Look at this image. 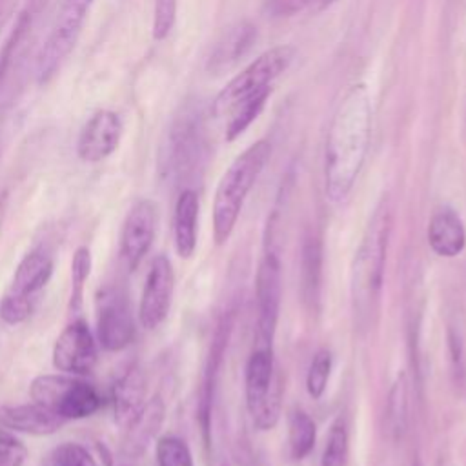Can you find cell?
Listing matches in <instances>:
<instances>
[{
    "mask_svg": "<svg viewBox=\"0 0 466 466\" xmlns=\"http://www.w3.org/2000/svg\"><path fill=\"white\" fill-rule=\"evenodd\" d=\"M197 231H198V195L186 187L180 191L175 204L173 217V235L175 249L178 257L191 258L197 249Z\"/></svg>",
    "mask_w": 466,
    "mask_h": 466,
    "instance_id": "ffe728a7",
    "label": "cell"
},
{
    "mask_svg": "<svg viewBox=\"0 0 466 466\" xmlns=\"http://www.w3.org/2000/svg\"><path fill=\"white\" fill-rule=\"evenodd\" d=\"M246 406L255 428L273 430L280 417L282 386L273 359V346L255 344L244 373Z\"/></svg>",
    "mask_w": 466,
    "mask_h": 466,
    "instance_id": "8992f818",
    "label": "cell"
},
{
    "mask_svg": "<svg viewBox=\"0 0 466 466\" xmlns=\"http://www.w3.org/2000/svg\"><path fill=\"white\" fill-rule=\"evenodd\" d=\"M371 129V102L364 84H355L337 106L324 149V189L328 200H346L362 169Z\"/></svg>",
    "mask_w": 466,
    "mask_h": 466,
    "instance_id": "6da1fadb",
    "label": "cell"
},
{
    "mask_svg": "<svg viewBox=\"0 0 466 466\" xmlns=\"http://www.w3.org/2000/svg\"><path fill=\"white\" fill-rule=\"evenodd\" d=\"M53 275V258L46 249L29 251L15 269V277L7 293L35 300L38 291Z\"/></svg>",
    "mask_w": 466,
    "mask_h": 466,
    "instance_id": "d6986e66",
    "label": "cell"
},
{
    "mask_svg": "<svg viewBox=\"0 0 466 466\" xmlns=\"http://www.w3.org/2000/svg\"><path fill=\"white\" fill-rule=\"evenodd\" d=\"M64 419L38 402L2 406L0 408V426L29 435H51L64 426Z\"/></svg>",
    "mask_w": 466,
    "mask_h": 466,
    "instance_id": "e0dca14e",
    "label": "cell"
},
{
    "mask_svg": "<svg viewBox=\"0 0 466 466\" xmlns=\"http://www.w3.org/2000/svg\"><path fill=\"white\" fill-rule=\"evenodd\" d=\"M411 466H422V464H420V461H419V459H415V461H413V464H411Z\"/></svg>",
    "mask_w": 466,
    "mask_h": 466,
    "instance_id": "8d00e7d4",
    "label": "cell"
},
{
    "mask_svg": "<svg viewBox=\"0 0 466 466\" xmlns=\"http://www.w3.org/2000/svg\"><path fill=\"white\" fill-rule=\"evenodd\" d=\"M27 448L13 433L0 430V466H22Z\"/></svg>",
    "mask_w": 466,
    "mask_h": 466,
    "instance_id": "1f68e13d",
    "label": "cell"
},
{
    "mask_svg": "<svg viewBox=\"0 0 466 466\" xmlns=\"http://www.w3.org/2000/svg\"><path fill=\"white\" fill-rule=\"evenodd\" d=\"M33 311V300L22 299L11 293H5L0 302V317L7 324H20L24 322Z\"/></svg>",
    "mask_w": 466,
    "mask_h": 466,
    "instance_id": "4dcf8cb0",
    "label": "cell"
},
{
    "mask_svg": "<svg viewBox=\"0 0 466 466\" xmlns=\"http://www.w3.org/2000/svg\"><path fill=\"white\" fill-rule=\"evenodd\" d=\"M428 244L435 255L444 258H453L464 249L466 229L453 209L442 208L433 213L428 224Z\"/></svg>",
    "mask_w": 466,
    "mask_h": 466,
    "instance_id": "ac0fdd59",
    "label": "cell"
},
{
    "mask_svg": "<svg viewBox=\"0 0 466 466\" xmlns=\"http://www.w3.org/2000/svg\"><path fill=\"white\" fill-rule=\"evenodd\" d=\"M175 289V273L171 260L166 255H157L146 277L138 304V320L146 329L158 328L171 308Z\"/></svg>",
    "mask_w": 466,
    "mask_h": 466,
    "instance_id": "7c38bea8",
    "label": "cell"
},
{
    "mask_svg": "<svg viewBox=\"0 0 466 466\" xmlns=\"http://www.w3.org/2000/svg\"><path fill=\"white\" fill-rule=\"evenodd\" d=\"M295 47L277 46L255 58L215 96L211 113L224 120L226 138L235 140L258 116L273 82L291 66Z\"/></svg>",
    "mask_w": 466,
    "mask_h": 466,
    "instance_id": "7a4b0ae2",
    "label": "cell"
},
{
    "mask_svg": "<svg viewBox=\"0 0 466 466\" xmlns=\"http://www.w3.org/2000/svg\"><path fill=\"white\" fill-rule=\"evenodd\" d=\"M95 0H60L49 31L36 51L33 76L38 86L49 84L75 49Z\"/></svg>",
    "mask_w": 466,
    "mask_h": 466,
    "instance_id": "5b68a950",
    "label": "cell"
},
{
    "mask_svg": "<svg viewBox=\"0 0 466 466\" xmlns=\"http://www.w3.org/2000/svg\"><path fill=\"white\" fill-rule=\"evenodd\" d=\"M42 0H29L25 7L22 9L13 31L5 38L2 49H0V87L11 75V69L15 67L16 60L22 58L25 46L31 38V31L35 27V18L38 15Z\"/></svg>",
    "mask_w": 466,
    "mask_h": 466,
    "instance_id": "44dd1931",
    "label": "cell"
},
{
    "mask_svg": "<svg viewBox=\"0 0 466 466\" xmlns=\"http://www.w3.org/2000/svg\"><path fill=\"white\" fill-rule=\"evenodd\" d=\"M98 359L96 342L84 320H73L58 335L53 348V364L60 373L86 375L89 373Z\"/></svg>",
    "mask_w": 466,
    "mask_h": 466,
    "instance_id": "4fadbf2b",
    "label": "cell"
},
{
    "mask_svg": "<svg viewBox=\"0 0 466 466\" xmlns=\"http://www.w3.org/2000/svg\"><path fill=\"white\" fill-rule=\"evenodd\" d=\"M391 206L384 197L375 208L351 264V308L360 329L371 326V317L379 311L388 242L391 235Z\"/></svg>",
    "mask_w": 466,
    "mask_h": 466,
    "instance_id": "3957f363",
    "label": "cell"
},
{
    "mask_svg": "<svg viewBox=\"0 0 466 466\" xmlns=\"http://www.w3.org/2000/svg\"><path fill=\"white\" fill-rule=\"evenodd\" d=\"M322 289V242L308 233L300 249V293L308 308L315 309Z\"/></svg>",
    "mask_w": 466,
    "mask_h": 466,
    "instance_id": "7402d4cb",
    "label": "cell"
},
{
    "mask_svg": "<svg viewBox=\"0 0 466 466\" xmlns=\"http://www.w3.org/2000/svg\"><path fill=\"white\" fill-rule=\"evenodd\" d=\"M204 127L200 106L195 100L186 102L173 118L167 135L166 162L177 177H184L195 169L204 147Z\"/></svg>",
    "mask_w": 466,
    "mask_h": 466,
    "instance_id": "ba28073f",
    "label": "cell"
},
{
    "mask_svg": "<svg viewBox=\"0 0 466 466\" xmlns=\"http://www.w3.org/2000/svg\"><path fill=\"white\" fill-rule=\"evenodd\" d=\"M333 2H335V0H319V4H320L322 9H324V7H329Z\"/></svg>",
    "mask_w": 466,
    "mask_h": 466,
    "instance_id": "d590c367",
    "label": "cell"
},
{
    "mask_svg": "<svg viewBox=\"0 0 466 466\" xmlns=\"http://www.w3.org/2000/svg\"><path fill=\"white\" fill-rule=\"evenodd\" d=\"M9 11H11V0H0V33L4 29V25H5Z\"/></svg>",
    "mask_w": 466,
    "mask_h": 466,
    "instance_id": "e575fe53",
    "label": "cell"
},
{
    "mask_svg": "<svg viewBox=\"0 0 466 466\" xmlns=\"http://www.w3.org/2000/svg\"><path fill=\"white\" fill-rule=\"evenodd\" d=\"M158 466H195L187 444L177 435H164L157 442Z\"/></svg>",
    "mask_w": 466,
    "mask_h": 466,
    "instance_id": "4316f807",
    "label": "cell"
},
{
    "mask_svg": "<svg viewBox=\"0 0 466 466\" xmlns=\"http://www.w3.org/2000/svg\"><path fill=\"white\" fill-rule=\"evenodd\" d=\"M158 224L157 204L149 198L137 200L122 224L120 231V257L129 271H135L147 255Z\"/></svg>",
    "mask_w": 466,
    "mask_h": 466,
    "instance_id": "8fae6325",
    "label": "cell"
},
{
    "mask_svg": "<svg viewBox=\"0 0 466 466\" xmlns=\"http://www.w3.org/2000/svg\"><path fill=\"white\" fill-rule=\"evenodd\" d=\"M289 451L295 461H302L309 455V451L315 446L317 439V428L313 419L302 411L295 410L289 415Z\"/></svg>",
    "mask_w": 466,
    "mask_h": 466,
    "instance_id": "cb8c5ba5",
    "label": "cell"
},
{
    "mask_svg": "<svg viewBox=\"0 0 466 466\" xmlns=\"http://www.w3.org/2000/svg\"><path fill=\"white\" fill-rule=\"evenodd\" d=\"M29 395L64 420L86 419L102 404L98 391L89 382L67 373L38 375L29 386Z\"/></svg>",
    "mask_w": 466,
    "mask_h": 466,
    "instance_id": "52a82bcc",
    "label": "cell"
},
{
    "mask_svg": "<svg viewBox=\"0 0 466 466\" xmlns=\"http://www.w3.org/2000/svg\"><path fill=\"white\" fill-rule=\"evenodd\" d=\"M55 466H98L91 453L75 442H64L51 453Z\"/></svg>",
    "mask_w": 466,
    "mask_h": 466,
    "instance_id": "f1b7e54d",
    "label": "cell"
},
{
    "mask_svg": "<svg viewBox=\"0 0 466 466\" xmlns=\"http://www.w3.org/2000/svg\"><path fill=\"white\" fill-rule=\"evenodd\" d=\"M311 0H264V13L269 18H288L302 11Z\"/></svg>",
    "mask_w": 466,
    "mask_h": 466,
    "instance_id": "d6a6232c",
    "label": "cell"
},
{
    "mask_svg": "<svg viewBox=\"0 0 466 466\" xmlns=\"http://www.w3.org/2000/svg\"><path fill=\"white\" fill-rule=\"evenodd\" d=\"M271 155L268 140H257L224 171L213 200V238L222 246L233 233L240 209Z\"/></svg>",
    "mask_w": 466,
    "mask_h": 466,
    "instance_id": "277c9868",
    "label": "cell"
},
{
    "mask_svg": "<svg viewBox=\"0 0 466 466\" xmlns=\"http://www.w3.org/2000/svg\"><path fill=\"white\" fill-rule=\"evenodd\" d=\"M331 364H333V359H331L329 350L320 348L313 355L309 368H308V375H306V388H308L309 397L320 399L324 395L328 380H329V373H331Z\"/></svg>",
    "mask_w": 466,
    "mask_h": 466,
    "instance_id": "484cf974",
    "label": "cell"
},
{
    "mask_svg": "<svg viewBox=\"0 0 466 466\" xmlns=\"http://www.w3.org/2000/svg\"><path fill=\"white\" fill-rule=\"evenodd\" d=\"M96 337L106 351H120L135 339V320L127 295L106 286L96 297Z\"/></svg>",
    "mask_w": 466,
    "mask_h": 466,
    "instance_id": "30bf717a",
    "label": "cell"
},
{
    "mask_svg": "<svg viewBox=\"0 0 466 466\" xmlns=\"http://www.w3.org/2000/svg\"><path fill=\"white\" fill-rule=\"evenodd\" d=\"M177 18V0H155L153 4V38L164 40Z\"/></svg>",
    "mask_w": 466,
    "mask_h": 466,
    "instance_id": "f546056e",
    "label": "cell"
},
{
    "mask_svg": "<svg viewBox=\"0 0 466 466\" xmlns=\"http://www.w3.org/2000/svg\"><path fill=\"white\" fill-rule=\"evenodd\" d=\"M146 404V377L140 368L133 366L113 388V410L116 424L124 431H129L140 419Z\"/></svg>",
    "mask_w": 466,
    "mask_h": 466,
    "instance_id": "2e32d148",
    "label": "cell"
},
{
    "mask_svg": "<svg viewBox=\"0 0 466 466\" xmlns=\"http://www.w3.org/2000/svg\"><path fill=\"white\" fill-rule=\"evenodd\" d=\"M257 40V27L248 20H238L228 25L215 40L206 69L213 75H222L233 69L251 49Z\"/></svg>",
    "mask_w": 466,
    "mask_h": 466,
    "instance_id": "9a60e30c",
    "label": "cell"
},
{
    "mask_svg": "<svg viewBox=\"0 0 466 466\" xmlns=\"http://www.w3.org/2000/svg\"><path fill=\"white\" fill-rule=\"evenodd\" d=\"M124 124L111 109L95 111L82 126L76 138V155L82 162L96 164L115 153L120 144Z\"/></svg>",
    "mask_w": 466,
    "mask_h": 466,
    "instance_id": "5bb4252c",
    "label": "cell"
},
{
    "mask_svg": "<svg viewBox=\"0 0 466 466\" xmlns=\"http://www.w3.org/2000/svg\"><path fill=\"white\" fill-rule=\"evenodd\" d=\"M91 271V251L86 246H80L71 260V306L78 308L82 304L84 284Z\"/></svg>",
    "mask_w": 466,
    "mask_h": 466,
    "instance_id": "83f0119b",
    "label": "cell"
},
{
    "mask_svg": "<svg viewBox=\"0 0 466 466\" xmlns=\"http://www.w3.org/2000/svg\"><path fill=\"white\" fill-rule=\"evenodd\" d=\"M448 342H450L451 362H453L455 370L459 371V370H462V337H461V329H457L455 326H450Z\"/></svg>",
    "mask_w": 466,
    "mask_h": 466,
    "instance_id": "836d02e7",
    "label": "cell"
},
{
    "mask_svg": "<svg viewBox=\"0 0 466 466\" xmlns=\"http://www.w3.org/2000/svg\"><path fill=\"white\" fill-rule=\"evenodd\" d=\"M348 455V428L342 417H337L329 426L320 466H344Z\"/></svg>",
    "mask_w": 466,
    "mask_h": 466,
    "instance_id": "d4e9b609",
    "label": "cell"
},
{
    "mask_svg": "<svg viewBox=\"0 0 466 466\" xmlns=\"http://www.w3.org/2000/svg\"><path fill=\"white\" fill-rule=\"evenodd\" d=\"M386 426L390 437L399 442L408 430V377L400 371L388 391Z\"/></svg>",
    "mask_w": 466,
    "mask_h": 466,
    "instance_id": "603a6c76",
    "label": "cell"
},
{
    "mask_svg": "<svg viewBox=\"0 0 466 466\" xmlns=\"http://www.w3.org/2000/svg\"><path fill=\"white\" fill-rule=\"evenodd\" d=\"M257 344L273 346L282 299V266L279 253L268 248L258 262L257 279Z\"/></svg>",
    "mask_w": 466,
    "mask_h": 466,
    "instance_id": "9c48e42d",
    "label": "cell"
}]
</instances>
